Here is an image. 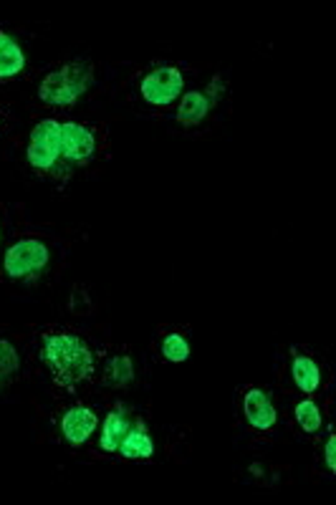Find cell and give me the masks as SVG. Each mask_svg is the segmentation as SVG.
Segmentation results:
<instances>
[{
  "label": "cell",
  "instance_id": "obj_1",
  "mask_svg": "<svg viewBox=\"0 0 336 505\" xmlns=\"http://www.w3.org/2000/svg\"><path fill=\"white\" fill-rule=\"evenodd\" d=\"M44 356H46L51 372L56 374L58 384L74 387L94 374V356L79 336L51 334L46 339V346H44Z\"/></svg>",
  "mask_w": 336,
  "mask_h": 505
},
{
  "label": "cell",
  "instance_id": "obj_2",
  "mask_svg": "<svg viewBox=\"0 0 336 505\" xmlns=\"http://www.w3.org/2000/svg\"><path fill=\"white\" fill-rule=\"evenodd\" d=\"M92 66L76 61V63H69V66H64V69L48 73L46 79L41 82V86H38V96H41L46 104L54 106L74 104V102L92 86Z\"/></svg>",
  "mask_w": 336,
  "mask_h": 505
},
{
  "label": "cell",
  "instance_id": "obj_3",
  "mask_svg": "<svg viewBox=\"0 0 336 505\" xmlns=\"http://www.w3.org/2000/svg\"><path fill=\"white\" fill-rule=\"evenodd\" d=\"M58 157H61V124L54 119H44L31 134L28 162L35 170H51L56 167Z\"/></svg>",
  "mask_w": 336,
  "mask_h": 505
},
{
  "label": "cell",
  "instance_id": "obj_4",
  "mask_svg": "<svg viewBox=\"0 0 336 505\" xmlns=\"http://www.w3.org/2000/svg\"><path fill=\"white\" fill-rule=\"evenodd\" d=\"M48 266V248L41 240H21L5 253V273L11 278H28Z\"/></svg>",
  "mask_w": 336,
  "mask_h": 505
},
{
  "label": "cell",
  "instance_id": "obj_5",
  "mask_svg": "<svg viewBox=\"0 0 336 505\" xmlns=\"http://www.w3.org/2000/svg\"><path fill=\"white\" fill-rule=\"evenodd\" d=\"M183 73L173 66H163V69H154L142 82V96L150 102L152 106H167L170 102H174L180 92H183Z\"/></svg>",
  "mask_w": 336,
  "mask_h": 505
},
{
  "label": "cell",
  "instance_id": "obj_6",
  "mask_svg": "<svg viewBox=\"0 0 336 505\" xmlns=\"http://www.w3.org/2000/svg\"><path fill=\"white\" fill-rule=\"evenodd\" d=\"M94 150H96V141L86 127L74 124V121L61 127V157H66L74 165H84L94 157Z\"/></svg>",
  "mask_w": 336,
  "mask_h": 505
},
{
  "label": "cell",
  "instance_id": "obj_7",
  "mask_svg": "<svg viewBox=\"0 0 336 505\" xmlns=\"http://www.w3.org/2000/svg\"><path fill=\"white\" fill-rule=\"evenodd\" d=\"M96 430V414L86 407H74L61 420V432L71 445H84Z\"/></svg>",
  "mask_w": 336,
  "mask_h": 505
},
{
  "label": "cell",
  "instance_id": "obj_8",
  "mask_svg": "<svg viewBox=\"0 0 336 505\" xmlns=\"http://www.w3.org/2000/svg\"><path fill=\"white\" fill-rule=\"evenodd\" d=\"M243 410H245V420L251 422V427L261 430V432H266V430H271V427L276 424V410H273V402L268 400V394L266 392H261V389H251V392L245 394Z\"/></svg>",
  "mask_w": 336,
  "mask_h": 505
},
{
  "label": "cell",
  "instance_id": "obj_9",
  "mask_svg": "<svg viewBox=\"0 0 336 505\" xmlns=\"http://www.w3.org/2000/svg\"><path fill=\"white\" fill-rule=\"evenodd\" d=\"M119 452L129 460L152 458L154 445H152L150 435H147V427H144V422H137L134 427H129L127 435H124V440H122V445H119Z\"/></svg>",
  "mask_w": 336,
  "mask_h": 505
},
{
  "label": "cell",
  "instance_id": "obj_10",
  "mask_svg": "<svg viewBox=\"0 0 336 505\" xmlns=\"http://www.w3.org/2000/svg\"><path fill=\"white\" fill-rule=\"evenodd\" d=\"M25 69V56L11 35L0 31V79L18 76Z\"/></svg>",
  "mask_w": 336,
  "mask_h": 505
},
{
  "label": "cell",
  "instance_id": "obj_11",
  "mask_svg": "<svg viewBox=\"0 0 336 505\" xmlns=\"http://www.w3.org/2000/svg\"><path fill=\"white\" fill-rule=\"evenodd\" d=\"M208 112H210L208 96L200 94V92H190V94H185V99H183V104H180L177 121L185 124V127H195V124H200L203 119L208 117Z\"/></svg>",
  "mask_w": 336,
  "mask_h": 505
},
{
  "label": "cell",
  "instance_id": "obj_12",
  "mask_svg": "<svg viewBox=\"0 0 336 505\" xmlns=\"http://www.w3.org/2000/svg\"><path fill=\"white\" fill-rule=\"evenodd\" d=\"M129 430V417L124 414L122 407H116L109 417H106L104 422V432H102V447H104L106 452H116L119 445H122V440L127 435Z\"/></svg>",
  "mask_w": 336,
  "mask_h": 505
},
{
  "label": "cell",
  "instance_id": "obj_13",
  "mask_svg": "<svg viewBox=\"0 0 336 505\" xmlns=\"http://www.w3.org/2000/svg\"><path fill=\"white\" fill-rule=\"evenodd\" d=\"M293 382H296V387L306 392V394H311L319 389V382H321V372H319V366L313 364V359L309 356H296L293 359Z\"/></svg>",
  "mask_w": 336,
  "mask_h": 505
},
{
  "label": "cell",
  "instance_id": "obj_14",
  "mask_svg": "<svg viewBox=\"0 0 336 505\" xmlns=\"http://www.w3.org/2000/svg\"><path fill=\"white\" fill-rule=\"evenodd\" d=\"M132 374H134L132 359L129 356H114L109 362V369H106V384L109 387H124L132 382Z\"/></svg>",
  "mask_w": 336,
  "mask_h": 505
},
{
  "label": "cell",
  "instance_id": "obj_15",
  "mask_svg": "<svg viewBox=\"0 0 336 505\" xmlns=\"http://www.w3.org/2000/svg\"><path fill=\"white\" fill-rule=\"evenodd\" d=\"M296 420H299V424L306 432H316L321 427V412H319V407L313 402L303 400L296 404Z\"/></svg>",
  "mask_w": 336,
  "mask_h": 505
},
{
  "label": "cell",
  "instance_id": "obj_16",
  "mask_svg": "<svg viewBox=\"0 0 336 505\" xmlns=\"http://www.w3.org/2000/svg\"><path fill=\"white\" fill-rule=\"evenodd\" d=\"M163 354L164 359H170V362H185L190 356V346H187V341L180 334H170L163 341Z\"/></svg>",
  "mask_w": 336,
  "mask_h": 505
},
{
  "label": "cell",
  "instance_id": "obj_17",
  "mask_svg": "<svg viewBox=\"0 0 336 505\" xmlns=\"http://www.w3.org/2000/svg\"><path fill=\"white\" fill-rule=\"evenodd\" d=\"M18 369V354L8 341H0V379Z\"/></svg>",
  "mask_w": 336,
  "mask_h": 505
},
{
  "label": "cell",
  "instance_id": "obj_18",
  "mask_svg": "<svg viewBox=\"0 0 336 505\" xmlns=\"http://www.w3.org/2000/svg\"><path fill=\"white\" fill-rule=\"evenodd\" d=\"M324 460L326 468L331 472H336V437H329V442L324 447Z\"/></svg>",
  "mask_w": 336,
  "mask_h": 505
}]
</instances>
